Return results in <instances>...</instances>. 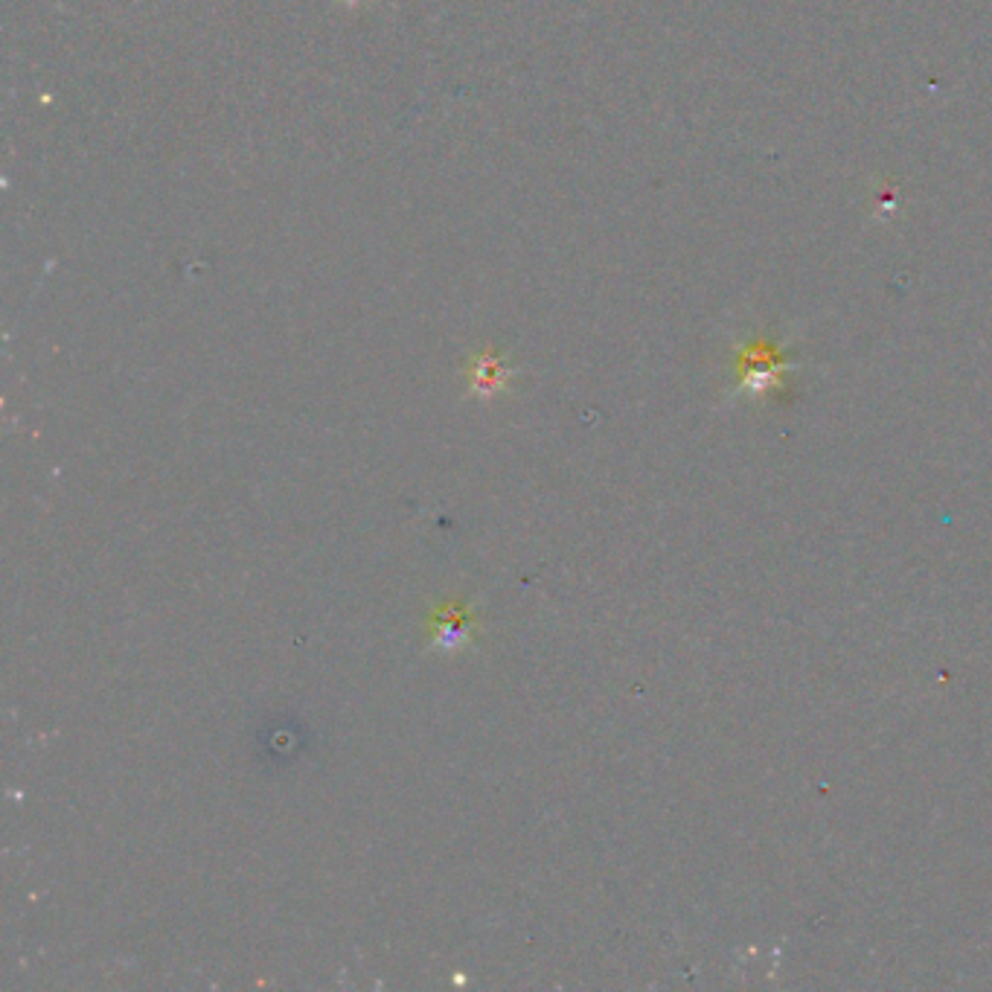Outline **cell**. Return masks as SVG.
I'll return each instance as SVG.
<instances>
[{
  "mask_svg": "<svg viewBox=\"0 0 992 992\" xmlns=\"http://www.w3.org/2000/svg\"><path fill=\"white\" fill-rule=\"evenodd\" d=\"M431 626L437 629L434 643L451 649V646H460L463 640L469 643V632H472L475 620L469 617V611L460 606V603H451V606L443 608L440 614L431 617Z\"/></svg>",
  "mask_w": 992,
  "mask_h": 992,
  "instance_id": "1",
  "label": "cell"
},
{
  "mask_svg": "<svg viewBox=\"0 0 992 992\" xmlns=\"http://www.w3.org/2000/svg\"><path fill=\"white\" fill-rule=\"evenodd\" d=\"M472 382H475V390H483V393L498 390L501 382H504V367H501V361H495V358L486 355L483 361L475 364V370H472Z\"/></svg>",
  "mask_w": 992,
  "mask_h": 992,
  "instance_id": "2",
  "label": "cell"
}]
</instances>
